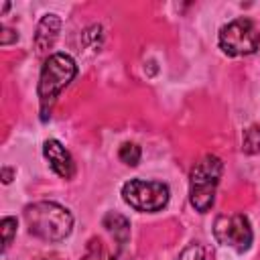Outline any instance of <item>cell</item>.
Wrapping results in <instances>:
<instances>
[{
  "mask_svg": "<svg viewBox=\"0 0 260 260\" xmlns=\"http://www.w3.org/2000/svg\"><path fill=\"white\" fill-rule=\"evenodd\" d=\"M242 150L246 154H256L260 152V126L252 124L250 128L244 130V136H242Z\"/></svg>",
  "mask_w": 260,
  "mask_h": 260,
  "instance_id": "cell-10",
  "label": "cell"
},
{
  "mask_svg": "<svg viewBox=\"0 0 260 260\" xmlns=\"http://www.w3.org/2000/svg\"><path fill=\"white\" fill-rule=\"evenodd\" d=\"M12 175H14L12 169H8V167L2 169V181H4V183H10V181H12Z\"/></svg>",
  "mask_w": 260,
  "mask_h": 260,
  "instance_id": "cell-16",
  "label": "cell"
},
{
  "mask_svg": "<svg viewBox=\"0 0 260 260\" xmlns=\"http://www.w3.org/2000/svg\"><path fill=\"white\" fill-rule=\"evenodd\" d=\"M59 30H61V18L57 14H53V12L51 14H45L39 20L37 30H35V39H32L35 49H37L39 55L47 53L55 45V41L59 37Z\"/></svg>",
  "mask_w": 260,
  "mask_h": 260,
  "instance_id": "cell-8",
  "label": "cell"
},
{
  "mask_svg": "<svg viewBox=\"0 0 260 260\" xmlns=\"http://www.w3.org/2000/svg\"><path fill=\"white\" fill-rule=\"evenodd\" d=\"M169 197H171L169 185L162 181L130 179L122 185V199L126 201V205L142 213L160 211L169 203Z\"/></svg>",
  "mask_w": 260,
  "mask_h": 260,
  "instance_id": "cell-4",
  "label": "cell"
},
{
  "mask_svg": "<svg viewBox=\"0 0 260 260\" xmlns=\"http://www.w3.org/2000/svg\"><path fill=\"white\" fill-rule=\"evenodd\" d=\"M219 49L230 57H244L256 53L260 45V30L250 18H236L221 26L219 30Z\"/></svg>",
  "mask_w": 260,
  "mask_h": 260,
  "instance_id": "cell-5",
  "label": "cell"
},
{
  "mask_svg": "<svg viewBox=\"0 0 260 260\" xmlns=\"http://www.w3.org/2000/svg\"><path fill=\"white\" fill-rule=\"evenodd\" d=\"M223 173V162L215 154H205L199 158L189 175V201L199 213H207L213 207L215 191Z\"/></svg>",
  "mask_w": 260,
  "mask_h": 260,
  "instance_id": "cell-3",
  "label": "cell"
},
{
  "mask_svg": "<svg viewBox=\"0 0 260 260\" xmlns=\"http://www.w3.org/2000/svg\"><path fill=\"white\" fill-rule=\"evenodd\" d=\"M28 232L45 242H61L73 230V215L67 207L55 201H35L24 207Z\"/></svg>",
  "mask_w": 260,
  "mask_h": 260,
  "instance_id": "cell-1",
  "label": "cell"
},
{
  "mask_svg": "<svg viewBox=\"0 0 260 260\" xmlns=\"http://www.w3.org/2000/svg\"><path fill=\"white\" fill-rule=\"evenodd\" d=\"M77 75L75 61L65 53H53L45 59V65L39 75V102H41V120H47L51 116V108L59 93L73 81Z\"/></svg>",
  "mask_w": 260,
  "mask_h": 260,
  "instance_id": "cell-2",
  "label": "cell"
},
{
  "mask_svg": "<svg viewBox=\"0 0 260 260\" xmlns=\"http://www.w3.org/2000/svg\"><path fill=\"white\" fill-rule=\"evenodd\" d=\"M35 260H65L61 254H45V256H39V258H35Z\"/></svg>",
  "mask_w": 260,
  "mask_h": 260,
  "instance_id": "cell-17",
  "label": "cell"
},
{
  "mask_svg": "<svg viewBox=\"0 0 260 260\" xmlns=\"http://www.w3.org/2000/svg\"><path fill=\"white\" fill-rule=\"evenodd\" d=\"M118 156H120V160H122L124 165L136 167V165L140 162L142 150H140V146H138L136 142H124V144L120 146V150H118Z\"/></svg>",
  "mask_w": 260,
  "mask_h": 260,
  "instance_id": "cell-11",
  "label": "cell"
},
{
  "mask_svg": "<svg viewBox=\"0 0 260 260\" xmlns=\"http://www.w3.org/2000/svg\"><path fill=\"white\" fill-rule=\"evenodd\" d=\"M213 238L236 252H246L252 246L254 232L250 225V219L244 213H232V215H219L213 223Z\"/></svg>",
  "mask_w": 260,
  "mask_h": 260,
  "instance_id": "cell-6",
  "label": "cell"
},
{
  "mask_svg": "<svg viewBox=\"0 0 260 260\" xmlns=\"http://www.w3.org/2000/svg\"><path fill=\"white\" fill-rule=\"evenodd\" d=\"M43 154H45V158H47V162L55 175H59L61 179H73L75 177V160H73L71 152L59 140H55V138L45 140Z\"/></svg>",
  "mask_w": 260,
  "mask_h": 260,
  "instance_id": "cell-7",
  "label": "cell"
},
{
  "mask_svg": "<svg viewBox=\"0 0 260 260\" xmlns=\"http://www.w3.org/2000/svg\"><path fill=\"white\" fill-rule=\"evenodd\" d=\"M0 228H2V252H6L14 240V234H16V219L14 217H2Z\"/></svg>",
  "mask_w": 260,
  "mask_h": 260,
  "instance_id": "cell-12",
  "label": "cell"
},
{
  "mask_svg": "<svg viewBox=\"0 0 260 260\" xmlns=\"http://www.w3.org/2000/svg\"><path fill=\"white\" fill-rule=\"evenodd\" d=\"M81 260H112V256L108 254L106 246H104L100 240H91Z\"/></svg>",
  "mask_w": 260,
  "mask_h": 260,
  "instance_id": "cell-13",
  "label": "cell"
},
{
  "mask_svg": "<svg viewBox=\"0 0 260 260\" xmlns=\"http://www.w3.org/2000/svg\"><path fill=\"white\" fill-rule=\"evenodd\" d=\"M179 260H205V252L201 248V244H189L181 254H179Z\"/></svg>",
  "mask_w": 260,
  "mask_h": 260,
  "instance_id": "cell-14",
  "label": "cell"
},
{
  "mask_svg": "<svg viewBox=\"0 0 260 260\" xmlns=\"http://www.w3.org/2000/svg\"><path fill=\"white\" fill-rule=\"evenodd\" d=\"M18 39V35L12 30V28H8V26H2V39H0V43L2 45H10L12 41H16Z\"/></svg>",
  "mask_w": 260,
  "mask_h": 260,
  "instance_id": "cell-15",
  "label": "cell"
},
{
  "mask_svg": "<svg viewBox=\"0 0 260 260\" xmlns=\"http://www.w3.org/2000/svg\"><path fill=\"white\" fill-rule=\"evenodd\" d=\"M104 228L112 234V238L118 242V246L122 248L126 242H128V238H130V221L124 217V215H120V213H116V211H110V213H106L104 215Z\"/></svg>",
  "mask_w": 260,
  "mask_h": 260,
  "instance_id": "cell-9",
  "label": "cell"
}]
</instances>
